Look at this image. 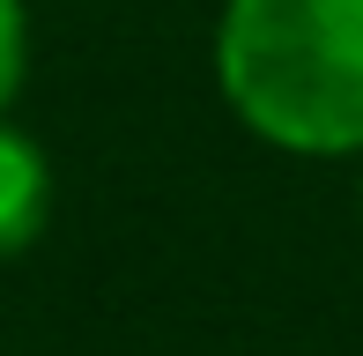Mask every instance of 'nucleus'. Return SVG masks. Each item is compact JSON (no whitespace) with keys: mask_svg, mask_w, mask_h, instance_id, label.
Masks as SVG:
<instances>
[{"mask_svg":"<svg viewBox=\"0 0 363 356\" xmlns=\"http://www.w3.org/2000/svg\"><path fill=\"white\" fill-rule=\"evenodd\" d=\"M216 89L289 156H363V0H223Z\"/></svg>","mask_w":363,"mask_h":356,"instance_id":"f257e3e1","label":"nucleus"},{"mask_svg":"<svg viewBox=\"0 0 363 356\" xmlns=\"http://www.w3.org/2000/svg\"><path fill=\"white\" fill-rule=\"evenodd\" d=\"M52 223V156L0 119V260L30 252Z\"/></svg>","mask_w":363,"mask_h":356,"instance_id":"f03ea898","label":"nucleus"},{"mask_svg":"<svg viewBox=\"0 0 363 356\" xmlns=\"http://www.w3.org/2000/svg\"><path fill=\"white\" fill-rule=\"evenodd\" d=\"M30 82V8L23 0H0V119Z\"/></svg>","mask_w":363,"mask_h":356,"instance_id":"7ed1b4c3","label":"nucleus"}]
</instances>
